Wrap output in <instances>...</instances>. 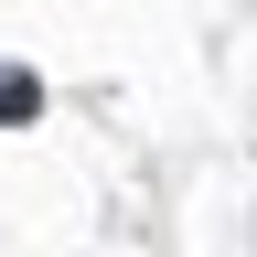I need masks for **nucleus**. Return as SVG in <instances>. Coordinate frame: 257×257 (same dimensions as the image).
<instances>
[{"instance_id":"1","label":"nucleus","mask_w":257,"mask_h":257,"mask_svg":"<svg viewBox=\"0 0 257 257\" xmlns=\"http://www.w3.org/2000/svg\"><path fill=\"white\" fill-rule=\"evenodd\" d=\"M32 107H43V86H32L22 64H0V118H32Z\"/></svg>"}]
</instances>
